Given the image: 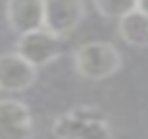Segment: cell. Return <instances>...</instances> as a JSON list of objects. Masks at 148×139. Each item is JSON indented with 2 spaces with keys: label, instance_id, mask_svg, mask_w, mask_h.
I'll return each mask as SVG.
<instances>
[{
  "label": "cell",
  "instance_id": "cell-1",
  "mask_svg": "<svg viewBox=\"0 0 148 139\" xmlns=\"http://www.w3.org/2000/svg\"><path fill=\"white\" fill-rule=\"evenodd\" d=\"M55 139H113L111 120L102 109L81 104L52 120Z\"/></svg>",
  "mask_w": 148,
  "mask_h": 139
},
{
  "label": "cell",
  "instance_id": "cell-2",
  "mask_svg": "<svg viewBox=\"0 0 148 139\" xmlns=\"http://www.w3.org/2000/svg\"><path fill=\"white\" fill-rule=\"evenodd\" d=\"M72 63L81 78L105 80L120 72L122 55L111 42H87L74 50Z\"/></svg>",
  "mask_w": 148,
  "mask_h": 139
},
{
  "label": "cell",
  "instance_id": "cell-3",
  "mask_svg": "<svg viewBox=\"0 0 148 139\" xmlns=\"http://www.w3.org/2000/svg\"><path fill=\"white\" fill-rule=\"evenodd\" d=\"M85 0H44V24L50 35L65 39L85 20Z\"/></svg>",
  "mask_w": 148,
  "mask_h": 139
},
{
  "label": "cell",
  "instance_id": "cell-4",
  "mask_svg": "<svg viewBox=\"0 0 148 139\" xmlns=\"http://www.w3.org/2000/svg\"><path fill=\"white\" fill-rule=\"evenodd\" d=\"M15 52L22 59H26L33 67L39 70L44 65H50L63 55V39L50 35L46 28H37V31L20 35Z\"/></svg>",
  "mask_w": 148,
  "mask_h": 139
},
{
  "label": "cell",
  "instance_id": "cell-5",
  "mask_svg": "<svg viewBox=\"0 0 148 139\" xmlns=\"http://www.w3.org/2000/svg\"><path fill=\"white\" fill-rule=\"evenodd\" d=\"M37 80V67H33L18 52L0 55V91L20 93L26 91Z\"/></svg>",
  "mask_w": 148,
  "mask_h": 139
},
{
  "label": "cell",
  "instance_id": "cell-6",
  "mask_svg": "<svg viewBox=\"0 0 148 139\" xmlns=\"http://www.w3.org/2000/svg\"><path fill=\"white\" fill-rule=\"evenodd\" d=\"M33 115L22 100H0V139H31Z\"/></svg>",
  "mask_w": 148,
  "mask_h": 139
},
{
  "label": "cell",
  "instance_id": "cell-7",
  "mask_svg": "<svg viewBox=\"0 0 148 139\" xmlns=\"http://www.w3.org/2000/svg\"><path fill=\"white\" fill-rule=\"evenodd\" d=\"M5 18L15 35L37 31L44 24V0H7Z\"/></svg>",
  "mask_w": 148,
  "mask_h": 139
},
{
  "label": "cell",
  "instance_id": "cell-8",
  "mask_svg": "<svg viewBox=\"0 0 148 139\" xmlns=\"http://www.w3.org/2000/svg\"><path fill=\"white\" fill-rule=\"evenodd\" d=\"M118 35L133 48H148V15L133 9L118 20Z\"/></svg>",
  "mask_w": 148,
  "mask_h": 139
},
{
  "label": "cell",
  "instance_id": "cell-9",
  "mask_svg": "<svg viewBox=\"0 0 148 139\" xmlns=\"http://www.w3.org/2000/svg\"><path fill=\"white\" fill-rule=\"evenodd\" d=\"M94 9L105 20H120L133 9H137V0H92Z\"/></svg>",
  "mask_w": 148,
  "mask_h": 139
},
{
  "label": "cell",
  "instance_id": "cell-10",
  "mask_svg": "<svg viewBox=\"0 0 148 139\" xmlns=\"http://www.w3.org/2000/svg\"><path fill=\"white\" fill-rule=\"evenodd\" d=\"M137 11L148 15V0H137Z\"/></svg>",
  "mask_w": 148,
  "mask_h": 139
}]
</instances>
